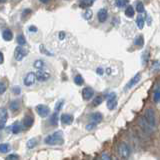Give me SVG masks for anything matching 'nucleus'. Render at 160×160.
I'll list each match as a JSON object with an SVG mask.
<instances>
[{
    "label": "nucleus",
    "instance_id": "obj_14",
    "mask_svg": "<svg viewBox=\"0 0 160 160\" xmlns=\"http://www.w3.org/2000/svg\"><path fill=\"white\" fill-rule=\"evenodd\" d=\"M60 120H61V122L63 124L69 125V124H71L72 121H73V116H72V115H70V114H62Z\"/></svg>",
    "mask_w": 160,
    "mask_h": 160
},
{
    "label": "nucleus",
    "instance_id": "obj_47",
    "mask_svg": "<svg viewBox=\"0 0 160 160\" xmlns=\"http://www.w3.org/2000/svg\"><path fill=\"white\" fill-rule=\"evenodd\" d=\"M6 0H0V2H5Z\"/></svg>",
    "mask_w": 160,
    "mask_h": 160
},
{
    "label": "nucleus",
    "instance_id": "obj_37",
    "mask_svg": "<svg viewBox=\"0 0 160 160\" xmlns=\"http://www.w3.org/2000/svg\"><path fill=\"white\" fill-rule=\"evenodd\" d=\"M5 91H6V85L3 82H0V95L3 94Z\"/></svg>",
    "mask_w": 160,
    "mask_h": 160
},
{
    "label": "nucleus",
    "instance_id": "obj_15",
    "mask_svg": "<svg viewBox=\"0 0 160 160\" xmlns=\"http://www.w3.org/2000/svg\"><path fill=\"white\" fill-rule=\"evenodd\" d=\"M90 119H91L92 122L97 124V123L102 121V114L99 113V112H95V113L91 114V116H90Z\"/></svg>",
    "mask_w": 160,
    "mask_h": 160
},
{
    "label": "nucleus",
    "instance_id": "obj_17",
    "mask_svg": "<svg viewBox=\"0 0 160 160\" xmlns=\"http://www.w3.org/2000/svg\"><path fill=\"white\" fill-rule=\"evenodd\" d=\"M33 122H34V120H33V118L31 116H26L24 118L23 125H24V127L29 128V127H31L33 125Z\"/></svg>",
    "mask_w": 160,
    "mask_h": 160
},
{
    "label": "nucleus",
    "instance_id": "obj_36",
    "mask_svg": "<svg viewBox=\"0 0 160 160\" xmlns=\"http://www.w3.org/2000/svg\"><path fill=\"white\" fill-rule=\"evenodd\" d=\"M19 159V156L16 154H10L9 156L6 157V160H18Z\"/></svg>",
    "mask_w": 160,
    "mask_h": 160
},
{
    "label": "nucleus",
    "instance_id": "obj_18",
    "mask_svg": "<svg viewBox=\"0 0 160 160\" xmlns=\"http://www.w3.org/2000/svg\"><path fill=\"white\" fill-rule=\"evenodd\" d=\"M19 107H20V105H19V102L17 101V100H13V101H11V103H10V105H9V108L12 112L18 111Z\"/></svg>",
    "mask_w": 160,
    "mask_h": 160
},
{
    "label": "nucleus",
    "instance_id": "obj_9",
    "mask_svg": "<svg viewBox=\"0 0 160 160\" xmlns=\"http://www.w3.org/2000/svg\"><path fill=\"white\" fill-rule=\"evenodd\" d=\"M7 119H8V112H7V109L3 108H0V129L4 128L5 126V123L7 122Z\"/></svg>",
    "mask_w": 160,
    "mask_h": 160
},
{
    "label": "nucleus",
    "instance_id": "obj_2",
    "mask_svg": "<svg viewBox=\"0 0 160 160\" xmlns=\"http://www.w3.org/2000/svg\"><path fill=\"white\" fill-rule=\"evenodd\" d=\"M144 118L146 119V121L151 125V126L155 129L157 126V120H156V115H155V112L152 108H148L146 109L144 114Z\"/></svg>",
    "mask_w": 160,
    "mask_h": 160
},
{
    "label": "nucleus",
    "instance_id": "obj_42",
    "mask_svg": "<svg viewBox=\"0 0 160 160\" xmlns=\"http://www.w3.org/2000/svg\"><path fill=\"white\" fill-rule=\"evenodd\" d=\"M58 36H59V39H64V37H65V33L64 32H59V34H58Z\"/></svg>",
    "mask_w": 160,
    "mask_h": 160
},
{
    "label": "nucleus",
    "instance_id": "obj_5",
    "mask_svg": "<svg viewBox=\"0 0 160 160\" xmlns=\"http://www.w3.org/2000/svg\"><path fill=\"white\" fill-rule=\"evenodd\" d=\"M117 106V97L114 92L110 93L107 97V107L109 110H114Z\"/></svg>",
    "mask_w": 160,
    "mask_h": 160
},
{
    "label": "nucleus",
    "instance_id": "obj_31",
    "mask_svg": "<svg viewBox=\"0 0 160 160\" xmlns=\"http://www.w3.org/2000/svg\"><path fill=\"white\" fill-rule=\"evenodd\" d=\"M102 101H103L102 96H96L93 99L92 104H93V106H98V105H100V104L102 103Z\"/></svg>",
    "mask_w": 160,
    "mask_h": 160
},
{
    "label": "nucleus",
    "instance_id": "obj_27",
    "mask_svg": "<svg viewBox=\"0 0 160 160\" xmlns=\"http://www.w3.org/2000/svg\"><path fill=\"white\" fill-rule=\"evenodd\" d=\"M33 66H34V68H36V69H42L45 66V62L41 59H38L33 63Z\"/></svg>",
    "mask_w": 160,
    "mask_h": 160
},
{
    "label": "nucleus",
    "instance_id": "obj_38",
    "mask_svg": "<svg viewBox=\"0 0 160 160\" xmlns=\"http://www.w3.org/2000/svg\"><path fill=\"white\" fill-rule=\"evenodd\" d=\"M101 160H111V158H110L109 155H107L106 153H103L101 156Z\"/></svg>",
    "mask_w": 160,
    "mask_h": 160
},
{
    "label": "nucleus",
    "instance_id": "obj_11",
    "mask_svg": "<svg viewBox=\"0 0 160 160\" xmlns=\"http://www.w3.org/2000/svg\"><path fill=\"white\" fill-rule=\"evenodd\" d=\"M94 94V91L91 87H85L83 90H82V96L85 100H89L91 99L92 96Z\"/></svg>",
    "mask_w": 160,
    "mask_h": 160
},
{
    "label": "nucleus",
    "instance_id": "obj_23",
    "mask_svg": "<svg viewBox=\"0 0 160 160\" xmlns=\"http://www.w3.org/2000/svg\"><path fill=\"white\" fill-rule=\"evenodd\" d=\"M37 143H38L37 139H36V138H32V139H30V140H28V141H27L26 146H27V148H29V149H32V148H34L35 146H36Z\"/></svg>",
    "mask_w": 160,
    "mask_h": 160
},
{
    "label": "nucleus",
    "instance_id": "obj_39",
    "mask_svg": "<svg viewBox=\"0 0 160 160\" xmlns=\"http://www.w3.org/2000/svg\"><path fill=\"white\" fill-rule=\"evenodd\" d=\"M95 126H96V123H94V122H92V123H90V124H88L87 126H86V128L88 129V130H90V129H93Z\"/></svg>",
    "mask_w": 160,
    "mask_h": 160
},
{
    "label": "nucleus",
    "instance_id": "obj_4",
    "mask_svg": "<svg viewBox=\"0 0 160 160\" xmlns=\"http://www.w3.org/2000/svg\"><path fill=\"white\" fill-rule=\"evenodd\" d=\"M118 152L123 159H127L130 155V148L126 143H120L118 146Z\"/></svg>",
    "mask_w": 160,
    "mask_h": 160
},
{
    "label": "nucleus",
    "instance_id": "obj_26",
    "mask_svg": "<svg viewBox=\"0 0 160 160\" xmlns=\"http://www.w3.org/2000/svg\"><path fill=\"white\" fill-rule=\"evenodd\" d=\"M134 43H135V45H136V46L141 47L142 45L144 44V39H143V36H142V35H138V36H137L136 38H135Z\"/></svg>",
    "mask_w": 160,
    "mask_h": 160
},
{
    "label": "nucleus",
    "instance_id": "obj_20",
    "mask_svg": "<svg viewBox=\"0 0 160 160\" xmlns=\"http://www.w3.org/2000/svg\"><path fill=\"white\" fill-rule=\"evenodd\" d=\"M21 130H22V125L20 123H15L12 125V127H11V131L14 134H18L19 132H21Z\"/></svg>",
    "mask_w": 160,
    "mask_h": 160
},
{
    "label": "nucleus",
    "instance_id": "obj_24",
    "mask_svg": "<svg viewBox=\"0 0 160 160\" xmlns=\"http://www.w3.org/2000/svg\"><path fill=\"white\" fill-rule=\"evenodd\" d=\"M144 22H145V20L143 18V16L141 14L139 15V16L136 18V24H137V26L139 29H142L144 27Z\"/></svg>",
    "mask_w": 160,
    "mask_h": 160
},
{
    "label": "nucleus",
    "instance_id": "obj_13",
    "mask_svg": "<svg viewBox=\"0 0 160 160\" xmlns=\"http://www.w3.org/2000/svg\"><path fill=\"white\" fill-rule=\"evenodd\" d=\"M97 17H98V20L100 22H105L106 21V19L108 17V12H107V10L105 9V8H102V9H100L98 13H97Z\"/></svg>",
    "mask_w": 160,
    "mask_h": 160
},
{
    "label": "nucleus",
    "instance_id": "obj_41",
    "mask_svg": "<svg viewBox=\"0 0 160 160\" xmlns=\"http://www.w3.org/2000/svg\"><path fill=\"white\" fill-rule=\"evenodd\" d=\"M20 91H21V89H20L19 87H14V89H13L14 94H19V93H20Z\"/></svg>",
    "mask_w": 160,
    "mask_h": 160
},
{
    "label": "nucleus",
    "instance_id": "obj_8",
    "mask_svg": "<svg viewBox=\"0 0 160 160\" xmlns=\"http://www.w3.org/2000/svg\"><path fill=\"white\" fill-rule=\"evenodd\" d=\"M36 112L38 113V115L40 117H47L49 113H50V109L46 106V105L43 104H39L36 106Z\"/></svg>",
    "mask_w": 160,
    "mask_h": 160
},
{
    "label": "nucleus",
    "instance_id": "obj_33",
    "mask_svg": "<svg viewBox=\"0 0 160 160\" xmlns=\"http://www.w3.org/2000/svg\"><path fill=\"white\" fill-rule=\"evenodd\" d=\"M83 17L86 19V20H90L91 19V17H92V11L90 9H87L86 11L84 12V14H83Z\"/></svg>",
    "mask_w": 160,
    "mask_h": 160
},
{
    "label": "nucleus",
    "instance_id": "obj_1",
    "mask_svg": "<svg viewBox=\"0 0 160 160\" xmlns=\"http://www.w3.org/2000/svg\"><path fill=\"white\" fill-rule=\"evenodd\" d=\"M44 142L48 145H61L63 143V133L61 131H56L44 139Z\"/></svg>",
    "mask_w": 160,
    "mask_h": 160
},
{
    "label": "nucleus",
    "instance_id": "obj_10",
    "mask_svg": "<svg viewBox=\"0 0 160 160\" xmlns=\"http://www.w3.org/2000/svg\"><path fill=\"white\" fill-rule=\"evenodd\" d=\"M50 77H51V75H50L48 72L44 71V70H40V71H38L37 74H36V79L38 80V81H40V82L47 81V80Z\"/></svg>",
    "mask_w": 160,
    "mask_h": 160
},
{
    "label": "nucleus",
    "instance_id": "obj_34",
    "mask_svg": "<svg viewBox=\"0 0 160 160\" xmlns=\"http://www.w3.org/2000/svg\"><path fill=\"white\" fill-rule=\"evenodd\" d=\"M136 10L139 13L144 12V5H143L142 2H137L136 3Z\"/></svg>",
    "mask_w": 160,
    "mask_h": 160
},
{
    "label": "nucleus",
    "instance_id": "obj_35",
    "mask_svg": "<svg viewBox=\"0 0 160 160\" xmlns=\"http://www.w3.org/2000/svg\"><path fill=\"white\" fill-rule=\"evenodd\" d=\"M63 104H64V102L62 101V100H60V101H58V102L56 103V105H55V111H56V112L60 111V110H61V108L63 107Z\"/></svg>",
    "mask_w": 160,
    "mask_h": 160
},
{
    "label": "nucleus",
    "instance_id": "obj_43",
    "mask_svg": "<svg viewBox=\"0 0 160 160\" xmlns=\"http://www.w3.org/2000/svg\"><path fill=\"white\" fill-rule=\"evenodd\" d=\"M4 62V56H3V53L0 52V64H2Z\"/></svg>",
    "mask_w": 160,
    "mask_h": 160
},
{
    "label": "nucleus",
    "instance_id": "obj_30",
    "mask_svg": "<svg viewBox=\"0 0 160 160\" xmlns=\"http://www.w3.org/2000/svg\"><path fill=\"white\" fill-rule=\"evenodd\" d=\"M127 4H128V0H116V2H115V5L119 8L125 7Z\"/></svg>",
    "mask_w": 160,
    "mask_h": 160
},
{
    "label": "nucleus",
    "instance_id": "obj_40",
    "mask_svg": "<svg viewBox=\"0 0 160 160\" xmlns=\"http://www.w3.org/2000/svg\"><path fill=\"white\" fill-rule=\"evenodd\" d=\"M29 31L30 32H37V27L36 26H33V25H32V26L29 27Z\"/></svg>",
    "mask_w": 160,
    "mask_h": 160
},
{
    "label": "nucleus",
    "instance_id": "obj_48",
    "mask_svg": "<svg viewBox=\"0 0 160 160\" xmlns=\"http://www.w3.org/2000/svg\"><path fill=\"white\" fill-rule=\"evenodd\" d=\"M94 160H97V159H94Z\"/></svg>",
    "mask_w": 160,
    "mask_h": 160
},
{
    "label": "nucleus",
    "instance_id": "obj_12",
    "mask_svg": "<svg viewBox=\"0 0 160 160\" xmlns=\"http://www.w3.org/2000/svg\"><path fill=\"white\" fill-rule=\"evenodd\" d=\"M140 78H141V74L140 73H137V74H135L134 76H133V78H131V80L128 82V84H127V89H130V88H132L133 86H135L139 81H140Z\"/></svg>",
    "mask_w": 160,
    "mask_h": 160
},
{
    "label": "nucleus",
    "instance_id": "obj_45",
    "mask_svg": "<svg viewBox=\"0 0 160 160\" xmlns=\"http://www.w3.org/2000/svg\"><path fill=\"white\" fill-rule=\"evenodd\" d=\"M49 1V0H40V2H42V3H47Z\"/></svg>",
    "mask_w": 160,
    "mask_h": 160
},
{
    "label": "nucleus",
    "instance_id": "obj_21",
    "mask_svg": "<svg viewBox=\"0 0 160 160\" xmlns=\"http://www.w3.org/2000/svg\"><path fill=\"white\" fill-rule=\"evenodd\" d=\"M135 14V10L133 8V6H127L125 8V15H126L127 17H133Z\"/></svg>",
    "mask_w": 160,
    "mask_h": 160
},
{
    "label": "nucleus",
    "instance_id": "obj_3",
    "mask_svg": "<svg viewBox=\"0 0 160 160\" xmlns=\"http://www.w3.org/2000/svg\"><path fill=\"white\" fill-rule=\"evenodd\" d=\"M138 123H139V126L140 128H141V130L143 132L145 133H147V134H151L153 131H154V128L150 125L147 121H146V119H145L144 117H141V118H139L138 120Z\"/></svg>",
    "mask_w": 160,
    "mask_h": 160
},
{
    "label": "nucleus",
    "instance_id": "obj_22",
    "mask_svg": "<svg viewBox=\"0 0 160 160\" xmlns=\"http://www.w3.org/2000/svg\"><path fill=\"white\" fill-rule=\"evenodd\" d=\"M153 99H154V101L156 102V103L160 101V85H158V86L155 88V90H154Z\"/></svg>",
    "mask_w": 160,
    "mask_h": 160
},
{
    "label": "nucleus",
    "instance_id": "obj_29",
    "mask_svg": "<svg viewBox=\"0 0 160 160\" xmlns=\"http://www.w3.org/2000/svg\"><path fill=\"white\" fill-rule=\"evenodd\" d=\"M17 43H18V45H20V46H23V45L26 44V39H25V37L22 34H19L17 36Z\"/></svg>",
    "mask_w": 160,
    "mask_h": 160
},
{
    "label": "nucleus",
    "instance_id": "obj_19",
    "mask_svg": "<svg viewBox=\"0 0 160 160\" xmlns=\"http://www.w3.org/2000/svg\"><path fill=\"white\" fill-rule=\"evenodd\" d=\"M50 124L53 125V126H56L58 124V112L55 111L51 115V117H50Z\"/></svg>",
    "mask_w": 160,
    "mask_h": 160
},
{
    "label": "nucleus",
    "instance_id": "obj_28",
    "mask_svg": "<svg viewBox=\"0 0 160 160\" xmlns=\"http://www.w3.org/2000/svg\"><path fill=\"white\" fill-rule=\"evenodd\" d=\"M74 82L76 85H79V86H80V85H82L84 83V79H83V77L81 76V75L77 74L76 76L74 77Z\"/></svg>",
    "mask_w": 160,
    "mask_h": 160
},
{
    "label": "nucleus",
    "instance_id": "obj_16",
    "mask_svg": "<svg viewBox=\"0 0 160 160\" xmlns=\"http://www.w3.org/2000/svg\"><path fill=\"white\" fill-rule=\"evenodd\" d=\"M2 37L5 41H10V40H12L13 38V33L12 31H10L9 29H5L2 33Z\"/></svg>",
    "mask_w": 160,
    "mask_h": 160
},
{
    "label": "nucleus",
    "instance_id": "obj_6",
    "mask_svg": "<svg viewBox=\"0 0 160 160\" xmlns=\"http://www.w3.org/2000/svg\"><path fill=\"white\" fill-rule=\"evenodd\" d=\"M27 55V50L24 49L22 46H18L15 48L14 51V57L17 61H21V60Z\"/></svg>",
    "mask_w": 160,
    "mask_h": 160
},
{
    "label": "nucleus",
    "instance_id": "obj_32",
    "mask_svg": "<svg viewBox=\"0 0 160 160\" xmlns=\"http://www.w3.org/2000/svg\"><path fill=\"white\" fill-rule=\"evenodd\" d=\"M39 49H40V51H41L42 53H44V54H46V55H48V56H50V55H51V56H52V55H53V53H51V52H50V51H48V50L46 49V48H45V46H44V45H40V46H39Z\"/></svg>",
    "mask_w": 160,
    "mask_h": 160
},
{
    "label": "nucleus",
    "instance_id": "obj_25",
    "mask_svg": "<svg viewBox=\"0 0 160 160\" xmlns=\"http://www.w3.org/2000/svg\"><path fill=\"white\" fill-rule=\"evenodd\" d=\"M10 145L8 143H2L0 144V152L1 153H7L10 151Z\"/></svg>",
    "mask_w": 160,
    "mask_h": 160
},
{
    "label": "nucleus",
    "instance_id": "obj_44",
    "mask_svg": "<svg viewBox=\"0 0 160 160\" xmlns=\"http://www.w3.org/2000/svg\"><path fill=\"white\" fill-rule=\"evenodd\" d=\"M96 72H97V74H99V75H102V74H103V69L99 67V68H97Z\"/></svg>",
    "mask_w": 160,
    "mask_h": 160
},
{
    "label": "nucleus",
    "instance_id": "obj_46",
    "mask_svg": "<svg viewBox=\"0 0 160 160\" xmlns=\"http://www.w3.org/2000/svg\"><path fill=\"white\" fill-rule=\"evenodd\" d=\"M112 160H118V159H117L116 157H113V158H112Z\"/></svg>",
    "mask_w": 160,
    "mask_h": 160
},
{
    "label": "nucleus",
    "instance_id": "obj_7",
    "mask_svg": "<svg viewBox=\"0 0 160 160\" xmlns=\"http://www.w3.org/2000/svg\"><path fill=\"white\" fill-rule=\"evenodd\" d=\"M36 81V74L33 72H29L26 74V76L23 79V83L25 86H32V85Z\"/></svg>",
    "mask_w": 160,
    "mask_h": 160
}]
</instances>
